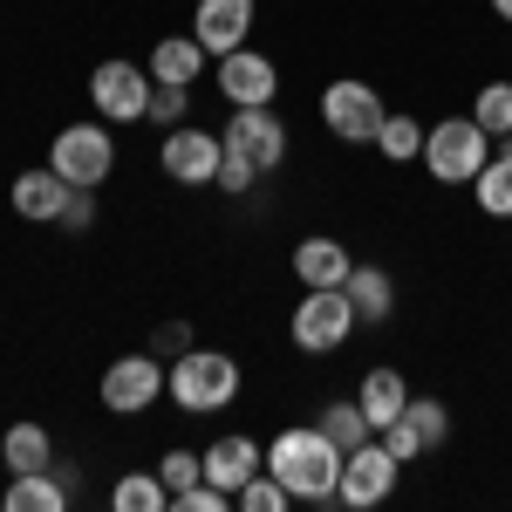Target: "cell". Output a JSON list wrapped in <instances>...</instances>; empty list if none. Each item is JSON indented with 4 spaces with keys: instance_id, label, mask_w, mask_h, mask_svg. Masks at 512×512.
<instances>
[{
    "instance_id": "6da1fadb",
    "label": "cell",
    "mask_w": 512,
    "mask_h": 512,
    "mask_svg": "<svg viewBox=\"0 0 512 512\" xmlns=\"http://www.w3.org/2000/svg\"><path fill=\"white\" fill-rule=\"evenodd\" d=\"M219 144H226V158H219V192H253L267 171L287 164V123L274 117V103H267V110H233L226 130H219Z\"/></svg>"
},
{
    "instance_id": "7a4b0ae2",
    "label": "cell",
    "mask_w": 512,
    "mask_h": 512,
    "mask_svg": "<svg viewBox=\"0 0 512 512\" xmlns=\"http://www.w3.org/2000/svg\"><path fill=\"white\" fill-rule=\"evenodd\" d=\"M267 472L294 499H335V485H342V444L321 431V424H287L267 444Z\"/></svg>"
},
{
    "instance_id": "3957f363",
    "label": "cell",
    "mask_w": 512,
    "mask_h": 512,
    "mask_svg": "<svg viewBox=\"0 0 512 512\" xmlns=\"http://www.w3.org/2000/svg\"><path fill=\"white\" fill-rule=\"evenodd\" d=\"M164 396H171L185 417H212V410L239 403V362L226 349H185L178 362H171Z\"/></svg>"
},
{
    "instance_id": "277c9868",
    "label": "cell",
    "mask_w": 512,
    "mask_h": 512,
    "mask_svg": "<svg viewBox=\"0 0 512 512\" xmlns=\"http://www.w3.org/2000/svg\"><path fill=\"white\" fill-rule=\"evenodd\" d=\"M355 328H362V321H355L349 287H308V294L294 301V321H287V335H294V349H301V355L349 349Z\"/></svg>"
},
{
    "instance_id": "5b68a950",
    "label": "cell",
    "mask_w": 512,
    "mask_h": 512,
    "mask_svg": "<svg viewBox=\"0 0 512 512\" xmlns=\"http://www.w3.org/2000/svg\"><path fill=\"white\" fill-rule=\"evenodd\" d=\"M492 151L499 144L478 130V117H444V123L424 130V171H431L437 185H472Z\"/></svg>"
},
{
    "instance_id": "8992f818",
    "label": "cell",
    "mask_w": 512,
    "mask_h": 512,
    "mask_svg": "<svg viewBox=\"0 0 512 512\" xmlns=\"http://www.w3.org/2000/svg\"><path fill=\"white\" fill-rule=\"evenodd\" d=\"M48 164L76 185V192H96L110 171H117V137H110V123L89 117V123H69V130H55V144H48Z\"/></svg>"
},
{
    "instance_id": "52a82bcc",
    "label": "cell",
    "mask_w": 512,
    "mask_h": 512,
    "mask_svg": "<svg viewBox=\"0 0 512 512\" xmlns=\"http://www.w3.org/2000/svg\"><path fill=\"white\" fill-rule=\"evenodd\" d=\"M151 96H158V76L137 69V62H123V55L89 69V103H96V117L110 123V130L117 123H144L151 117Z\"/></svg>"
},
{
    "instance_id": "ba28073f",
    "label": "cell",
    "mask_w": 512,
    "mask_h": 512,
    "mask_svg": "<svg viewBox=\"0 0 512 512\" xmlns=\"http://www.w3.org/2000/svg\"><path fill=\"white\" fill-rule=\"evenodd\" d=\"M383 117H390L383 96H376L362 76H335L328 89H321V130L342 137V144H376Z\"/></svg>"
},
{
    "instance_id": "9c48e42d",
    "label": "cell",
    "mask_w": 512,
    "mask_h": 512,
    "mask_svg": "<svg viewBox=\"0 0 512 512\" xmlns=\"http://www.w3.org/2000/svg\"><path fill=\"white\" fill-rule=\"evenodd\" d=\"M164 383H171V369H164L151 349H137V355H117L110 369H103V410L110 417H144L151 403L164 396Z\"/></svg>"
},
{
    "instance_id": "30bf717a",
    "label": "cell",
    "mask_w": 512,
    "mask_h": 512,
    "mask_svg": "<svg viewBox=\"0 0 512 512\" xmlns=\"http://www.w3.org/2000/svg\"><path fill=\"white\" fill-rule=\"evenodd\" d=\"M219 158H226L219 130H198V123L164 130V144H158V171L171 185H219Z\"/></svg>"
},
{
    "instance_id": "8fae6325",
    "label": "cell",
    "mask_w": 512,
    "mask_h": 512,
    "mask_svg": "<svg viewBox=\"0 0 512 512\" xmlns=\"http://www.w3.org/2000/svg\"><path fill=\"white\" fill-rule=\"evenodd\" d=\"M396 472H403V465L390 458V444H383V437H369V444H355L349 458H342V485H335V499H342L349 512L383 506V499L396 492Z\"/></svg>"
},
{
    "instance_id": "7c38bea8",
    "label": "cell",
    "mask_w": 512,
    "mask_h": 512,
    "mask_svg": "<svg viewBox=\"0 0 512 512\" xmlns=\"http://www.w3.org/2000/svg\"><path fill=\"white\" fill-rule=\"evenodd\" d=\"M219 96L233 103V110H267L280 96V69L274 55H260V48H233V55H219Z\"/></svg>"
},
{
    "instance_id": "4fadbf2b",
    "label": "cell",
    "mask_w": 512,
    "mask_h": 512,
    "mask_svg": "<svg viewBox=\"0 0 512 512\" xmlns=\"http://www.w3.org/2000/svg\"><path fill=\"white\" fill-rule=\"evenodd\" d=\"M253 21H260V0H198L192 7V35L205 41V55H233V48H246Z\"/></svg>"
},
{
    "instance_id": "5bb4252c",
    "label": "cell",
    "mask_w": 512,
    "mask_h": 512,
    "mask_svg": "<svg viewBox=\"0 0 512 512\" xmlns=\"http://www.w3.org/2000/svg\"><path fill=\"white\" fill-rule=\"evenodd\" d=\"M14 212L21 219H35V226H62V212H69V198H76V185L55 171V164H35V171H21L14 178Z\"/></svg>"
},
{
    "instance_id": "9a60e30c",
    "label": "cell",
    "mask_w": 512,
    "mask_h": 512,
    "mask_svg": "<svg viewBox=\"0 0 512 512\" xmlns=\"http://www.w3.org/2000/svg\"><path fill=\"white\" fill-rule=\"evenodd\" d=\"M260 472H267V444H253L246 431L219 437V444L205 451V485H219V492H239L246 478H260Z\"/></svg>"
},
{
    "instance_id": "2e32d148",
    "label": "cell",
    "mask_w": 512,
    "mask_h": 512,
    "mask_svg": "<svg viewBox=\"0 0 512 512\" xmlns=\"http://www.w3.org/2000/svg\"><path fill=\"white\" fill-rule=\"evenodd\" d=\"M349 246L342 239H328V233H308V239H294V280L301 287H349Z\"/></svg>"
},
{
    "instance_id": "e0dca14e",
    "label": "cell",
    "mask_w": 512,
    "mask_h": 512,
    "mask_svg": "<svg viewBox=\"0 0 512 512\" xmlns=\"http://www.w3.org/2000/svg\"><path fill=\"white\" fill-rule=\"evenodd\" d=\"M355 403H362V417H369L376 431H390L396 417H403V403H410V383H403V369H390V362H376V369L362 376V390H355Z\"/></svg>"
},
{
    "instance_id": "ac0fdd59",
    "label": "cell",
    "mask_w": 512,
    "mask_h": 512,
    "mask_svg": "<svg viewBox=\"0 0 512 512\" xmlns=\"http://www.w3.org/2000/svg\"><path fill=\"white\" fill-rule=\"evenodd\" d=\"M0 506L7 512H62L69 506V478L55 472V465L48 472H14V485L0 492Z\"/></svg>"
},
{
    "instance_id": "d6986e66",
    "label": "cell",
    "mask_w": 512,
    "mask_h": 512,
    "mask_svg": "<svg viewBox=\"0 0 512 512\" xmlns=\"http://www.w3.org/2000/svg\"><path fill=\"white\" fill-rule=\"evenodd\" d=\"M158 82H185L192 89L198 76H205V41L198 35H164L158 48H151V62H144Z\"/></svg>"
},
{
    "instance_id": "ffe728a7",
    "label": "cell",
    "mask_w": 512,
    "mask_h": 512,
    "mask_svg": "<svg viewBox=\"0 0 512 512\" xmlns=\"http://www.w3.org/2000/svg\"><path fill=\"white\" fill-rule=\"evenodd\" d=\"M0 458H7V472H48L55 465V437L41 431V424H7Z\"/></svg>"
},
{
    "instance_id": "44dd1931",
    "label": "cell",
    "mask_w": 512,
    "mask_h": 512,
    "mask_svg": "<svg viewBox=\"0 0 512 512\" xmlns=\"http://www.w3.org/2000/svg\"><path fill=\"white\" fill-rule=\"evenodd\" d=\"M349 301H355V321H390L396 315V280L383 267H349Z\"/></svg>"
},
{
    "instance_id": "7402d4cb",
    "label": "cell",
    "mask_w": 512,
    "mask_h": 512,
    "mask_svg": "<svg viewBox=\"0 0 512 512\" xmlns=\"http://www.w3.org/2000/svg\"><path fill=\"white\" fill-rule=\"evenodd\" d=\"M472 198H478L485 219H512V144L485 158V171L472 178Z\"/></svg>"
},
{
    "instance_id": "603a6c76",
    "label": "cell",
    "mask_w": 512,
    "mask_h": 512,
    "mask_svg": "<svg viewBox=\"0 0 512 512\" xmlns=\"http://www.w3.org/2000/svg\"><path fill=\"white\" fill-rule=\"evenodd\" d=\"M110 506L117 512H164L171 506V485H164L158 472H123L117 485H110Z\"/></svg>"
},
{
    "instance_id": "cb8c5ba5",
    "label": "cell",
    "mask_w": 512,
    "mask_h": 512,
    "mask_svg": "<svg viewBox=\"0 0 512 512\" xmlns=\"http://www.w3.org/2000/svg\"><path fill=\"white\" fill-rule=\"evenodd\" d=\"M321 431L335 437V444H342V458H349L355 444H369V437H376V424H369V417H362V403H355V396H342V403H321V417H315Z\"/></svg>"
},
{
    "instance_id": "d4e9b609",
    "label": "cell",
    "mask_w": 512,
    "mask_h": 512,
    "mask_svg": "<svg viewBox=\"0 0 512 512\" xmlns=\"http://www.w3.org/2000/svg\"><path fill=\"white\" fill-rule=\"evenodd\" d=\"M424 130H431V123H417L410 110H403V117H383V130H376V151H383L390 164L424 158Z\"/></svg>"
},
{
    "instance_id": "484cf974",
    "label": "cell",
    "mask_w": 512,
    "mask_h": 512,
    "mask_svg": "<svg viewBox=\"0 0 512 512\" xmlns=\"http://www.w3.org/2000/svg\"><path fill=\"white\" fill-rule=\"evenodd\" d=\"M472 117H478V130H485L492 144H512V82H485L478 103H472Z\"/></svg>"
},
{
    "instance_id": "4316f807",
    "label": "cell",
    "mask_w": 512,
    "mask_h": 512,
    "mask_svg": "<svg viewBox=\"0 0 512 512\" xmlns=\"http://www.w3.org/2000/svg\"><path fill=\"white\" fill-rule=\"evenodd\" d=\"M233 506L239 512H287V506H294V492H287L274 472H260V478H246V485L233 492Z\"/></svg>"
},
{
    "instance_id": "83f0119b",
    "label": "cell",
    "mask_w": 512,
    "mask_h": 512,
    "mask_svg": "<svg viewBox=\"0 0 512 512\" xmlns=\"http://www.w3.org/2000/svg\"><path fill=\"white\" fill-rule=\"evenodd\" d=\"M403 417H410V424H417V437H424V451H431V444H444V437H451V410H444V403H437V396H410V403H403Z\"/></svg>"
},
{
    "instance_id": "f1b7e54d",
    "label": "cell",
    "mask_w": 512,
    "mask_h": 512,
    "mask_svg": "<svg viewBox=\"0 0 512 512\" xmlns=\"http://www.w3.org/2000/svg\"><path fill=\"white\" fill-rule=\"evenodd\" d=\"M158 130H178V123H192V89L185 82H158V96H151V117Z\"/></svg>"
},
{
    "instance_id": "f546056e",
    "label": "cell",
    "mask_w": 512,
    "mask_h": 512,
    "mask_svg": "<svg viewBox=\"0 0 512 512\" xmlns=\"http://www.w3.org/2000/svg\"><path fill=\"white\" fill-rule=\"evenodd\" d=\"M158 478L171 485V499H178V492H192L198 478H205V451H185V444H178V451H164V458H158Z\"/></svg>"
},
{
    "instance_id": "4dcf8cb0",
    "label": "cell",
    "mask_w": 512,
    "mask_h": 512,
    "mask_svg": "<svg viewBox=\"0 0 512 512\" xmlns=\"http://www.w3.org/2000/svg\"><path fill=\"white\" fill-rule=\"evenodd\" d=\"M376 437L390 444V458H396V465H410V458H424V437H417V424H410V417H396L390 431H376Z\"/></svg>"
},
{
    "instance_id": "1f68e13d",
    "label": "cell",
    "mask_w": 512,
    "mask_h": 512,
    "mask_svg": "<svg viewBox=\"0 0 512 512\" xmlns=\"http://www.w3.org/2000/svg\"><path fill=\"white\" fill-rule=\"evenodd\" d=\"M171 506H178V512H226V506H233V492H219V485H205V478H198L192 492H178Z\"/></svg>"
},
{
    "instance_id": "d6a6232c",
    "label": "cell",
    "mask_w": 512,
    "mask_h": 512,
    "mask_svg": "<svg viewBox=\"0 0 512 512\" xmlns=\"http://www.w3.org/2000/svg\"><path fill=\"white\" fill-rule=\"evenodd\" d=\"M62 226H69V233H89V226H96V192H76V198H69Z\"/></svg>"
},
{
    "instance_id": "836d02e7",
    "label": "cell",
    "mask_w": 512,
    "mask_h": 512,
    "mask_svg": "<svg viewBox=\"0 0 512 512\" xmlns=\"http://www.w3.org/2000/svg\"><path fill=\"white\" fill-rule=\"evenodd\" d=\"M158 349L185 355V349H192V328H185V321H164V328H158Z\"/></svg>"
},
{
    "instance_id": "e575fe53",
    "label": "cell",
    "mask_w": 512,
    "mask_h": 512,
    "mask_svg": "<svg viewBox=\"0 0 512 512\" xmlns=\"http://www.w3.org/2000/svg\"><path fill=\"white\" fill-rule=\"evenodd\" d=\"M492 14H499V21H512V0H492Z\"/></svg>"
}]
</instances>
